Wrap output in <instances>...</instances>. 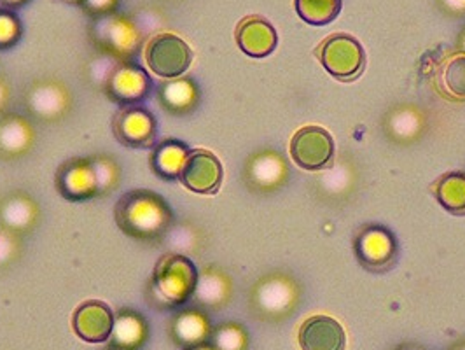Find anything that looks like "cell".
I'll use <instances>...</instances> for the list:
<instances>
[{
	"label": "cell",
	"mask_w": 465,
	"mask_h": 350,
	"mask_svg": "<svg viewBox=\"0 0 465 350\" xmlns=\"http://www.w3.org/2000/svg\"><path fill=\"white\" fill-rule=\"evenodd\" d=\"M117 0H83L81 5L94 16L109 15L116 7Z\"/></svg>",
	"instance_id": "4dcf8cb0"
},
{
	"label": "cell",
	"mask_w": 465,
	"mask_h": 350,
	"mask_svg": "<svg viewBox=\"0 0 465 350\" xmlns=\"http://www.w3.org/2000/svg\"><path fill=\"white\" fill-rule=\"evenodd\" d=\"M457 350H465V345H462V347H460V349H457Z\"/></svg>",
	"instance_id": "e575fe53"
},
{
	"label": "cell",
	"mask_w": 465,
	"mask_h": 350,
	"mask_svg": "<svg viewBox=\"0 0 465 350\" xmlns=\"http://www.w3.org/2000/svg\"><path fill=\"white\" fill-rule=\"evenodd\" d=\"M396 255V242L385 230L371 228L359 236L357 256L370 270H380L392 261Z\"/></svg>",
	"instance_id": "cb8c5ba5"
},
{
	"label": "cell",
	"mask_w": 465,
	"mask_h": 350,
	"mask_svg": "<svg viewBox=\"0 0 465 350\" xmlns=\"http://www.w3.org/2000/svg\"><path fill=\"white\" fill-rule=\"evenodd\" d=\"M54 185L58 193L72 204L98 198V186L90 158H70L64 162L56 170Z\"/></svg>",
	"instance_id": "9c48e42d"
},
{
	"label": "cell",
	"mask_w": 465,
	"mask_h": 350,
	"mask_svg": "<svg viewBox=\"0 0 465 350\" xmlns=\"http://www.w3.org/2000/svg\"><path fill=\"white\" fill-rule=\"evenodd\" d=\"M210 345L215 350H247L249 336L245 327L236 323H226L212 331Z\"/></svg>",
	"instance_id": "f1b7e54d"
},
{
	"label": "cell",
	"mask_w": 465,
	"mask_h": 350,
	"mask_svg": "<svg viewBox=\"0 0 465 350\" xmlns=\"http://www.w3.org/2000/svg\"><path fill=\"white\" fill-rule=\"evenodd\" d=\"M232 298V282L221 270L209 266L200 272L191 302L202 310H219Z\"/></svg>",
	"instance_id": "7402d4cb"
},
{
	"label": "cell",
	"mask_w": 465,
	"mask_h": 350,
	"mask_svg": "<svg viewBox=\"0 0 465 350\" xmlns=\"http://www.w3.org/2000/svg\"><path fill=\"white\" fill-rule=\"evenodd\" d=\"M300 347L302 350H345L347 335L336 319L315 315L302 323Z\"/></svg>",
	"instance_id": "e0dca14e"
},
{
	"label": "cell",
	"mask_w": 465,
	"mask_h": 350,
	"mask_svg": "<svg viewBox=\"0 0 465 350\" xmlns=\"http://www.w3.org/2000/svg\"><path fill=\"white\" fill-rule=\"evenodd\" d=\"M11 86L4 75H0V117L9 113V104H11Z\"/></svg>",
	"instance_id": "1f68e13d"
},
{
	"label": "cell",
	"mask_w": 465,
	"mask_h": 350,
	"mask_svg": "<svg viewBox=\"0 0 465 350\" xmlns=\"http://www.w3.org/2000/svg\"><path fill=\"white\" fill-rule=\"evenodd\" d=\"M183 350H215L212 345H210V342H207V344H202V345H196V347H189V349H183Z\"/></svg>",
	"instance_id": "836d02e7"
},
{
	"label": "cell",
	"mask_w": 465,
	"mask_h": 350,
	"mask_svg": "<svg viewBox=\"0 0 465 350\" xmlns=\"http://www.w3.org/2000/svg\"><path fill=\"white\" fill-rule=\"evenodd\" d=\"M149 69L164 79L183 77L193 62V51L186 41L175 34H158L145 46Z\"/></svg>",
	"instance_id": "277c9868"
},
{
	"label": "cell",
	"mask_w": 465,
	"mask_h": 350,
	"mask_svg": "<svg viewBox=\"0 0 465 350\" xmlns=\"http://www.w3.org/2000/svg\"><path fill=\"white\" fill-rule=\"evenodd\" d=\"M149 340V323L134 308H121L114 315L109 349L140 350Z\"/></svg>",
	"instance_id": "ffe728a7"
},
{
	"label": "cell",
	"mask_w": 465,
	"mask_h": 350,
	"mask_svg": "<svg viewBox=\"0 0 465 350\" xmlns=\"http://www.w3.org/2000/svg\"><path fill=\"white\" fill-rule=\"evenodd\" d=\"M90 160L94 165L98 198L114 193L121 183V166L117 164L116 158L109 155H94L90 156Z\"/></svg>",
	"instance_id": "83f0119b"
},
{
	"label": "cell",
	"mask_w": 465,
	"mask_h": 350,
	"mask_svg": "<svg viewBox=\"0 0 465 350\" xmlns=\"http://www.w3.org/2000/svg\"><path fill=\"white\" fill-rule=\"evenodd\" d=\"M245 183L254 191L275 189L285 177V165L272 151L254 155L245 165Z\"/></svg>",
	"instance_id": "603a6c76"
},
{
	"label": "cell",
	"mask_w": 465,
	"mask_h": 350,
	"mask_svg": "<svg viewBox=\"0 0 465 350\" xmlns=\"http://www.w3.org/2000/svg\"><path fill=\"white\" fill-rule=\"evenodd\" d=\"M119 230L143 244H160L170 234L173 210L162 195L151 189H130L114 207Z\"/></svg>",
	"instance_id": "6da1fadb"
},
{
	"label": "cell",
	"mask_w": 465,
	"mask_h": 350,
	"mask_svg": "<svg viewBox=\"0 0 465 350\" xmlns=\"http://www.w3.org/2000/svg\"><path fill=\"white\" fill-rule=\"evenodd\" d=\"M277 43L279 37L275 28L261 16H249L236 26V45L252 58H264L272 55Z\"/></svg>",
	"instance_id": "ac0fdd59"
},
{
	"label": "cell",
	"mask_w": 465,
	"mask_h": 350,
	"mask_svg": "<svg viewBox=\"0 0 465 350\" xmlns=\"http://www.w3.org/2000/svg\"><path fill=\"white\" fill-rule=\"evenodd\" d=\"M319 58L324 69L340 81L359 77L366 65L364 49L357 39L347 34H334L319 47Z\"/></svg>",
	"instance_id": "ba28073f"
},
{
	"label": "cell",
	"mask_w": 465,
	"mask_h": 350,
	"mask_svg": "<svg viewBox=\"0 0 465 350\" xmlns=\"http://www.w3.org/2000/svg\"><path fill=\"white\" fill-rule=\"evenodd\" d=\"M251 305L257 317L280 319L285 317L292 308V291L282 280H262L252 291Z\"/></svg>",
	"instance_id": "d6986e66"
},
{
	"label": "cell",
	"mask_w": 465,
	"mask_h": 350,
	"mask_svg": "<svg viewBox=\"0 0 465 350\" xmlns=\"http://www.w3.org/2000/svg\"><path fill=\"white\" fill-rule=\"evenodd\" d=\"M198 275L193 259L184 255H164L154 266L145 298L158 310L181 308L191 302Z\"/></svg>",
	"instance_id": "7a4b0ae2"
},
{
	"label": "cell",
	"mask_w": 465,
	"mask_h": 350,
	"mask_svg": "<svg viewBox=\"0 0 465 350\" xmlns=\"http://www.w3.org/2000/svg\"><path fill=\"white\" fill-rule=\"evenodd\" d=\"M114 312L100 300H88L79 305L72 315L74 333L88 344L109 342L114 327Z\"/></svg>",
	"instance_id": "5bb4252c"
},
{
	"label": "cell",
	"mask_w": 465,
	"mask_h": 350,
	"mask_svg": "<svg viewBox=\"0 0 465 350\" xmlns=\"http://www.w3.org/2000/svg\"><path fill=\"white\" fill-rule=\"evenodd\" d=\"M160 107L170 116H189L200 105V88L191 77L166 79L156 88Z\"/></svg>",
	"instance_id": "2e32d148"
},
{
	"label": "cell",
	"mask_w": 465,
	"mask_h": 350,
	"mask_svg": "<svg viewBox=\"0 0 465 350\" xmlns=\"http://www.w3.org/2000/svg\"><path fill=\"white\" fill-rule=\"evenodd\" d=\"M191 151L193 149L183 140H162L151 151L149 166L154 172V175H158L162 181H179Z\"/></svg>",
	"instance_id": "44dd1931"
},
{
	"label": "cell",
	"mask_w": 465,
	"mask_h": 350,
	"mask_svg": "<svg viewBox=\"0 0 465 350\" xmlns=\"http://www.w3.org/2000/svg\"><path fill=\"white\" fill-rule=\"evenodd\" d=\"M105 350H114V349H109V347H107V349H105Z\"/></svg>",
	"instance_id": "d590c367"
},
{
	"label": "cell",
	"mask_w": 465,
	"mask_h": 350,
	"mask_svg": "<svg viewBox=\"0 0 465 350\" xmlns=\"http://www.w3.org/2000/svg\"><path fill=\"white\" fill-rule=\"evenodd\" d=\"M296 11L310 25L331 24L341 11V0H296Z\"/></svg>",
	"instance_id": "4316f807"
},
{
	"label": "cell",
	"mask_w": 465,
	"mask_h": 350,
	"mask_svg": "<svg viewBox=\"0 0 465 350\" xmlns=\"http://www.w3.org/2000/svg\"><path fill=\"white\" fill-rule=\"evenodd\" d=\"M25 113L43 125H58L74 111V95L69 85L58 77H39L25 88Z\"/></svg>",
	"instance_id": "3957f363"
},
{
	"label": "cell",
	"mask_w": 465,
	"mask_h": 350,
	"mask_svg": "<svg viewBox=\"0 0 465 350\" xmlns=\"http://www.w3.org/2000/svg\"><path fill=\"white\" fill-rule=\"evenodd\" d=\"M291 156L304 170L324 168L334 156V140L321 126H304L291 140Z\"/></svg>",
	"instance_id": "30bf717a"
},
{
	"label": "cell",
	"mask_w": 465,
	"mask_h": 350,
	"mask_svg": "<svg viewBox=\"0 0 465 350\" xmlns=\"http://www.w3.org/2000/svg\"><path fill=\"white\" fill-rule=\"evenodd\" d=\"M440 86L446 96L465 102V53H457L442 64Z\"/></svg>",
	"instance_id": "484cf974"
},
{
	"label": "cell",
	"mask_w": 465,
	"mask_h": 350,
	"mask_svg": "<svg viewBox=\"0 0 465 350\" xmlns=\"http://www.w3.org/2000/svg\"><path fill=\"white\" fill-rule=\"evenodd\" d=\"M212 325L209 315L205 310L191 306V308H181L170 321V338L175 345L189 349L202 344L210 342L212 336Z\"/></svg>",
	"instance_id": "9a60e30c"
},
{
	"label": "cell",
	"mask_w": 465,
	"mask_h": 350,
	"mask_svg": "<svg viewBox=\"0 0 465 350\" xmlns=\"http://www.w3.org/2000/svg\"><path fill=\"white\" fill-rule=\"evenodd\" d=\"M41 221L43 210L24 189H13L0 198V234L20 240L34 234Z\"/></svg>",
	"instance_id": "52a82bcc"
},
{
	"label": "cell",
	"mask_w": 465,
	"mask_h": 350,
	"mask_svg": "<svg viewBox=\"0 0 465 350\" xmlns=\"http://www.w3.org/2000/svg\"><path fill=\"white\" fill-rule=\"evenodd\" d=\"M25 2H28V0H0V5L4 9H15V7L24 5Z\"/></svg>",
	"instance_id": "d6a6232c"
},
{
	"label": "cell",
	"mask_w": 465,
	"mask_h": 350,
	"mask_svg": "<svg viewBox=\"0 0 465 350\" xmlns=\"http://www.w3.org/2000/svg\"><path fill=\"white\" fill-rule=\"evenodd\" d=\"M37 134L30 117L7 113L0 117V160L18 162L28 156L35 145Z\"/></svg>",
	"instance_id": "4fadbf2b"
},
{
	"label": "cell",
	"mask_w": 465,
	"mask_h": 350,
	"mask_svg": "<svg viewBox=\"0 0 465 350\" xmlns=\"http://www.w3.org/2000/svg\"><path fill=\"white\" fill-rule=\"evenodd\" d=\"M94 43L104 55L119 62H135L140 51L139 32L124 18H111L109 22L98 25Z\"/></svg>",
	"instance_id": "8fae6325"
},
{
	"label": "cell",
	"mask_w": 465,
	"mask_h": 350,
	"mask_svg": "<svg viewBox=\"0 0 465 350\" xmlns=\"http://www.w3.org/2000/svg\"><path fill=\"white\" fill-rule=\"evenodd\" d=\"M102 92L119 107L139 105L153 94V79L137 62H117Z\"/></svg>",
	"instance_id": "8992f818"
},
{
	"label": "cell",
	"mask_w": 465,
	"mask_h": 350,
	"mask_svg": "<svg viewBox=\"0 0 465 350\" xmlns=\"http://www.w3.org/2000/svg\"><path fill=\"white\" fill-rule=\"evenodd\" d=\"M440 204L457 215L465 214V174H446L438 181L434 189Z\"/></svg>",
	"instance_id": "d4e9b609"
},
{
	"label": "cell",
	"mask_w": 465,
	"mask_h": 350,
	"mask_svg": "<svg viewBox=\"0 0 465 350\" xmlns=\"http://www.w3.org/2000/svg\"><path fill=\"white\" fill-rule=\"evenodd\" d=\"M24 28L20 18L11 11L0 7V51H7L16 46L22 39Z\"/></svg>",
	"instance_id": "f546056e"
},
{
	"label": "cell",
	"mask_w": 465,
	"mask_h": 350,
	"mask_svg": "<svg viewBox=\"0 0 465 350\" xmlns=\"http://www.w3.org/2000/svg\"><path fill=\"white\" fill-rule=\"evenodd\" d=\"M223 177L224 168L213 153L205 149H193L179 181L193 193L215 195L223 185Z\"/></svg>",
	"instance_id": "7c38bea8"
},
{
	"label": "cell",
	"mask_w": 465,
	"mask_h": 350,
	"mask_svg": "<svg viewBox=\"0 0 465 350\" xmlns=\"http://www.w3.org/2000/svg\"><path fill=\"white\" fill-rule=\"evenodd\" d=\"M158 119L142 104L119 107L113 117L114 137L130 149H153L158 144Z\"/></svg>",
	"instance_id": "5b68a950"
}]
</instances>
